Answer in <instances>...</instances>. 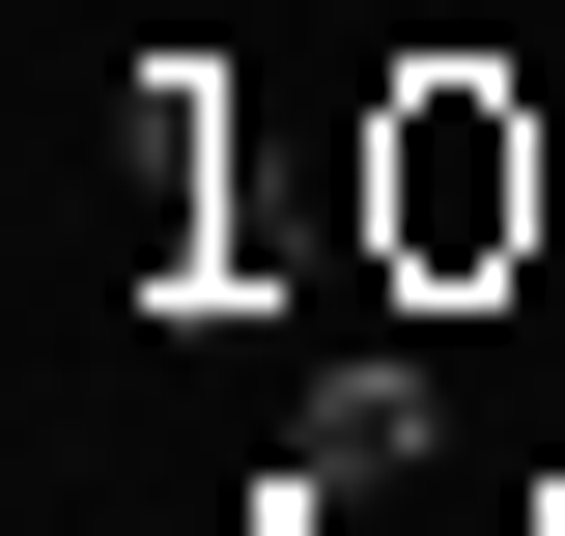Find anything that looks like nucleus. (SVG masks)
<instances>
[{
	"mask_svg": "<svg viewBox=\"0 0 565 536\" xmlns=\"http://www.w3.org/2000/svg\"><path fill=\"white\" fill-rule=\"evenodd\" d=\"M424 452H452V367H424V339H340V367L282 396V508H396Z\"/></svg>",
	"mask_w": 565,
	"mask_h": 536,
	"instance_id": "obj_3",
	"label": "nucleus"
},
{
	"mask_svg": "<svg viewBox=\"0 0 565 536\" xmlns=\"http://www.w3.org/2000/svg\"><path fill=\"white\" fill-rule=\"evenodd\" d=\"M114 255L170 282V311H226V282H255V199H226V57H141V114H114Z\"/></svg>",
	"mask_w": 565,
	"mask_h": 536,
	"instance_id": "obj_2",
	"label": "nucleus"
},
{
	"mask_svg": "<svg viewBox=\"0 0 565 536\" xmlns=\"http://www.w3.org/2000/svg\"><path fill=\"white\" fill-rule=\"evenodd\" d=\"M509 255H537V114H509L481 57H396L367 85V282H396V311H481Z\"/></svg>",
	"mask_w": 565,
	"mask_h": 536,
	"instance_id": "obj_1",
	"label": "nucleus"
}]
</instances>
